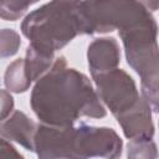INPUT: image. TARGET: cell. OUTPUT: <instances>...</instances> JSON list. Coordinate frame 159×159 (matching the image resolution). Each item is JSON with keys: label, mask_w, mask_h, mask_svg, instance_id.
<instances>
[{"label": "cell", "mask_w": 159, "mask_h": 159, "mask_svg": "<svg viewBox=\"0 0 159 159\" xmlns=\"http://www.w3.org/2000/svg\"><path fill=\"white\" fill-rule=\"evenodd\" d=\"M30 104L42 124L67 127L81 117L103 118L107 112L87 76L67 67L63 56L55 58L51 68L37 80Z\"/></svg>", "instance_id": "obj_1"}, {"label": "cell", "mask_w": 159, "mask_h": 159, "mask_svg": "<svg viewBox=\"0 0 159 159\" xmlns=\"http://www.w3.org/2000/svg\"><path fill=\"white\" fill-rule=\"evenodd\" d=\"M123 142L114 129L87 124L52 127L39 124L35 152L39 159H118Z\"/></svg>", "instance_id": "obj_2"}, {"label": "cell", "mask_w": 159, "mask_h": 159, "mask_svg": "<svg viewBox=\"0 0 159 159\" xmlns=\"http://www.w3.org/2000/svg\"><path fill=\"white\" fill-rule=\"evenodd\" d=\"M77 1H51L29 14L21 24L22 34L30 40V46L53 56L81 35V22Z\"/></svg>", "instance_id": "obj_3"}, {"label": "cell", "mask_w": 159, "mask_h": 159, "mask_svg": "<svg viewBox=\"0 0 159 159\" xmlns=\"http://www.w3.org/2000/svg\"><path fill=\"white\" fill-rule=\"evenodd\" d=\"M157 22L152 14L119 31L128 65L139 75L142 97L158 112V43Z\"/></svg>", "instance_id": "obj_4"}, {"label": "cell", "mask_w": 159, "mask_h": 159, "mask_svg": "<svg viewBox=\"0 0 159 159\" xmlns=\"http://www.w3.org/2000/svg\"><path fill=\"white\" fill-rule=\"evenodd\" d=\"M150 11L139 1H81L78 16L81 35L120 31L142 20Z\"/></svg>", "instance_id": "obj_5"}, {"label": "cell", "mask_w": 159, "mask_h": 159, "mask_svg": "<svg viewBox=\"0 0 159 159\" xmlns=\"http://www.w3.org/2000/svg\"><path fill=\"white\" fill-rule=\"evenodd\" d=\"M92 78L99 101L109 108L116 118L133 109L142 98L134 80L120 68L94 75Z\"/></svg>", "instance_id": "obj_6"}, {"label": "cell", "mask_w": 159, "mask_h": 159, "mask_svg": "<svg viewBox=\"0 0 159 159\" xmlns=\"http://www.w3.org/2000/svg\"><path fill=\"white\" fill-rule=\"evenodd\" d=\"M91 75H99L117 68L120 61V50L114 37L96 39L87 51Z\"/></svg>", "instance_id": "obj_7"}, {"label": "cell", "mask_w": 159, "mask_h": 159, "mask_svg": "<svg viewBox=\"0 0 159 159\" xmlns=\"http://www.w3.org/2000/svg\"><path fill=\"white\" fill-rule=\"evenodd\" d=\"M117 120L120 124L125 138L128 139H134V138L152 139L154 135L152 108L143 97L133 109L118 117Z\"/></svg>", "instance_id": "obj_8"}, {"label": "cell", "mask_w": 159, "mask_h": 159, "mask_svg": "<svg viewBox=\"0 0 159 159\" xmlns=\"http://www.w3.org/2000/svg\"><path fill=\"white\" fill-rule=\"evenodd\" d=\"M36 129L37 124L20 111H15L11 117L0 122V135L6 140L16 142L30 152H35Z\"/></svg>", "instance_id": "obj_9"}, {"label": "cell", "mask_w": 159, "mask_h": 159, "mask_svg": "<svg viewBox=\"0 0 159 159\" xmlns=\"http://www.w3.org/2000/svg\"><path fill=\"white\" fill-rule=\"evenodd\" d=\"M55 61L53 56H46L36 50H34L30 45L26 48V57L24 58V70L27 80L32 83L42 77L52 66Z\"/></svg>", "instance_id": "obj_10"}, {"label": "cell", "mask_w": 159, "mask_h": 159, "mask_svg": "<svg viewBox=\"0 0 159 159\" xmlns=\"http://www.w3.org/2000/svg\"><path fill=\"white\" fill-rule=\"evenodd\" d=\"M4 83L9 92L14 93H24L30 88L31 82L25 75L24 58H17L7 66L4 76Z\"/></svg>", "instance_id": "obj_11"}, {"label": "cell", "mask_w": 159, "mask_h": 159, "mask_svg": "<svg viewBox=\"0 0 159 159\" xmlns=\"http://www.w3.org/2000/svg\"><path fill=\"white\" fill-rule=\"evenodd\" d=\"M128 159H157V145L149 138H134L127 144Z\"/></svg>", "instance_id": "obj_12"}, {"label": "cell", "mask_w": 159, "mask_h": 159, "mask_svg": "<svg viewBox=\"0 0 159 159\" xmlns=\"http://www.w3.org/2000/svg\"><path fill=\"white\" fill-rule=\"evenodd\" d=\"M21 45L20 35L11 29L0 30V57L14 56Z\"/></svg>", "instance_id": "obj_13"}, {"label": "cell", "mask_w": 159, "mask_h": 159, "mask_svg": "<svg viewBox=\"0 0 159 159\" xmlns=\"http://www.w3.org/2000/svg\"><path fill=\"white\" fill-rule=\"evenodd\" d=\"M32 5V2L17 1H0V17L10 21L17 20Z\"/></svg>", "instance_id": "obj_14"}, {"label": "cell", "mask_w": 159, "mask_h": 159, "mask_svg": "<svg viewBox=\"0 0 159 159\" xmlns=\"http://www.w3.org/2000/svg\"><path fill=\"white\" fill-rule=\"evenodd\" d=\"M14 109V98L6 89H0V122L9 118Z\"/></svg>", "instance_id": "obj_15"}, {"label": "cell", "mask_w": 159, "mask_h": 159, "mask_svg": "<svg viewBox=\"0 0 159 159\" xmlns=\"http://www.w3.org/2000/svg\"><path fill=\"white\" fill-rule=\"evenodd\" d=\"M0 159H24L14 145L0 135Z\"/></svg>", "instance_id": "obj_16"}]
</instances>
